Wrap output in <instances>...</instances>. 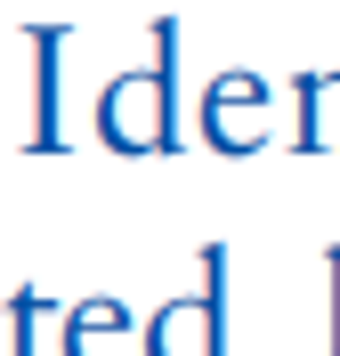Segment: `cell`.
Returning <instances> with one entry per match:
<instances>
[{
	"label": "cell",
	"instance_id": "6da1fadb",
	"mask_svg": "<svg viewBox=\"0 0 340 356\" xmlns=\"http://www.w3.org/2000/svg\"><path fill=\"white\" fill-rule=\"evenodd\" d=\"M146 33H154V57L138 73H113V81L97 89V146L122 154V162L179 154V138H186V122H179V41H186V24L154 17Z\"/></svg>",
	"mask_w": 340,
	"mask_h": 356
},
{
	"label": "cell",
	"instance_id": "7a4b0ae2",
	"mask_svg": "<svg viewBox=\"0 0 340 356\" xmlns=\"http://www.w3.org/2000/svg\"><path fill=\"white\" fill-rule=\"evenodd\" d=\"M146 356H227V243H203L195 291L146 316Z\"/></svg>",
	"mask_w": 340,
	"mask_h": 356
},
{
	"label": "cell",
	"instance_id": "3957f363",
	"mask_svg": "<svg viewBox=\"0 0 340 356\" xmlns=\"http://www.w3.org/2000/svg\"><path fill=\"white\" fill-rule=\"evenodd\" d=\"M268 106L275 89L259 81V73H211L203 97H195V122H203V146L211 154H259L268 146Z\"/></svg>",
	"mask_w": 340,
	"mask_h": 356
},
{
	"label": "cell",
	"instance_id": "277c9868",
	"mask_svg": "<svg viewBox=\"0 0 340 356\" xmlns=\"http://www.w3.org/2000/svg\"><path fill=\"white\" fill-rule=\"evenodd\" d=\"M24 33H33V122H24V154H65V122H57L65 24H24Z\"/></svg>",
	"mask_w": 340,
	"mask_h": 356
},
{
	"label": "cell",
	"instance_id": "5b68a950",
	"mask_svg": "<svg viewBox=\"0 0 340 356\" xmlns=\"http://www.w3.org/2000/svg\"><path fill=\"white\" fill-rule=\"evenodd\" d=\"M65 356H146V332L113 291H97L65 308Z\"/></svg>",
	"mask_w": 340,
	"mask_h": 356
},
{
	"label": "cell",
	"instance_id": "8992f818",
	"mask_svg": "<svg viewBox=\"0 0 340 356\" xmlns=\"http://www.w3.org/2000/svg\"><path fill=\"white\" fill-rule=\"evenodd\" d=\"M292 106H300V122H292V154H340V65H308V73H292Z\"/></svg>",
	"mask_w": 340,
	"mask_h": 356
},
{
	"label": "cell",
	"instance_id": "52a82bcc",
	"mask_svg": "<svg viewBox=\"0 0 340 356\" xmlns=\"http://www.w3.org/2000/svg\"><path fill=\"white\" fill-rule=\"evenodd\" d=\"M8 356H65V308L49 291H8Z\"/></svg>",
	"mask_w": 340,
	"mask_h": 356
},
{
	"label": "cell",
	"instance_id": "ba28073f",
	"mask_svg": "<svg viewBox=\"0 0 340 356\" xmlns=\"http://www.w3.org/2000/svg\"><path fill=\"white\" fill-rule=\"evenodd\" d=\"M324 291H332V356H340V243L324 251Z\"/></svg>",
	"mask_w": 340,
	"mask_h": 356
}]
</instances>
